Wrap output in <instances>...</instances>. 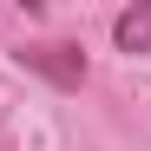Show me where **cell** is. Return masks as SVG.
<instances>
[{"mask_svg": "<svg viewBox=\"0 0 151 151\" xmlns=\"http://www.w3.org/2000/svg\"><path fill=\"white\" fill-rule=\"evenodd\" d=\"M13 59L27 72H40V79H53L59 92H79L86 86V53H79V46H20Z\"/></svg>", "mask_w": 151, "mask_h": 151, "instance_id": "1", "label": "cell"}, {"mask_svg": "<svg viewBox=\"0 0 151 151\" xmlns=\"http://www.w3.org/2000/svg\"><path fill=\"white\" fill-rule=\"evenodd\" d=\"M112 40L125 46V53H151V0H138V7H125L112 20Z\"/></svg>", "mask_w": 151, "mask_h": 151, "instance_id": "2", "label": "cell"}]
</instances>
